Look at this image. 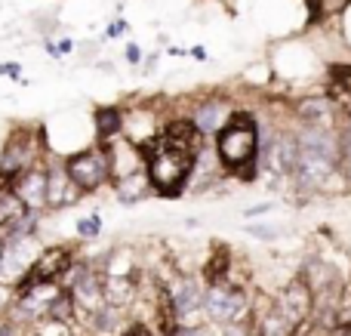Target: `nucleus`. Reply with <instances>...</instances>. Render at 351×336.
<instances>
[{
    "label": "nucleus",
    "instance_id": "a878e982",
    "mask_svg": "<svg viewBox=\"0 0 351 336\" xmlns=\"http://www.w3.org/2000/svg\"><path fill=\"white\" fill-rule=\"evenodd\" d=\"M123 336H152V331H148L145 324H133V327H130V331L123 333Z\"/></svg>",
    "mask_w": 351,
    "mask_h": 336
},
{
    "label": "nucleus",
    "instance_id": "aec40b11",
    "mask_svg": "<svg viewBox=\"0 0 351 336\" xmlns=\"http://www.w3.org/2000/svg\"><path fill=\"white\" fill-rule=\"evenodd\" d=\"M330 80H333V90L336 93H346V96H351V65L333 62V65H330Z\"/></svg>",
    "mask_w": 351,
    "mask_h": 336
},
{
    "label": "nucleus",
    "instance_id": "b1692460",
    "mask_svg": "<svg viewBox=\"0 0 351 336\" xmlns=\"http://www.w3.org/2000/svg\"><path fill=\"white\" fill-rule=\"evenodd\" d=\"M271 210H274V204H256V207L243 210V216H247V219H256V216H265V213H271Z\"/></svg>",
    "mask_w": 351,
    "mask_h": 336
},
{
    "label": "nucleus",
    "instance_id": "6ab92c4d",
    "mask_svg": "<svg viewBox=\"0 0 351 336\" xmlns=\"http://www.w3.org/2000/svg\"><path fill=\"white\" fill-rule=\"evenodd\" d=\"M243 232H247L250 238H256V241L271 244V241H278L280 235H284V228H280V226H265V222H247V226H243Z\"/></svg>",
    "mask_w": 351,
    "mask_h": 336
},
{
    "label": "nucleus",
    "instance_id": "f03ea898",
    "mask_svg": "<svg viewBox=\"0 0 351 336\" xmlns=\"http://www.w3.org/2000/svg\"><path fill=\"white\" fill-rule=\"evenodd\" d=\"M139 152L145 158V173H148V182H152V191H158L160 197H179L191 185L197 154L164 145L160 133L154 139L142 142Z\"/></svg>",
    "mask_w": 351,
    "mask_h": 336
},
{
    "label": "nucleus",
    "instance_id": "4468645a",
    "mask_svg": "<svg viewBox=\"0 0 351 336\" xmlns=\"http://www.w3.org/2000/svg\"><path fill=\"white\" fill-rule=\"evenodd\" d=\"M231 269H234V256L225 244H216L213 253L204 263V284H222L231 278Z\"/></svg>",
    "mask_w": 351,
    "mask_h": 336
},
{
    "label": "nucleus",
    "instance_id": "0eeeda50",
    "mask_svg": "<svg viewBox=\"0 0 351 336\" xmlns=\"http://www.w3.org/2000/svg\"><path fill=\"white\" fill-rule=\"evenodd\" d=\"M293 117H296L302 127H336V115H339V105L333 96H299L290 105Z\"/></svg>",
    "mask_w": 351,
    "mask_h": 336
},
{
    "label": "nucleus",
    "instance_id": "c756f323",
    "mask_svg": "<svg viewBox=\"0 0 351 336\" xmlns=\"http://www.w3.org/2000/svg\"><path fill=\"white\" fill-rule=\"evenodd\" d=\"M3 306H6V290L0 287V309H3Z\"/></svg>",
    "mask_w": 351,
    "mask_h": 336
},
{
    "label": "nucleus",
    "instance_id": "dca6fc26",
    "mask_svg": "<svg viewBox=\"0 0 351 336\" xmlns=\"http://www.w3.org/2000/svg\"><path fill=\"white\" fill-rule=\"evenodd\" d=\"M25 210H28V207H25V204L19 201L10 189L0 191V238H3V241H6V232L12 228V222H16Z\"/></svg>",
    "mask_w": 351,
    "mask_h": 336
},
{
    "label": "nucleus",
    "instance_id": "bb28decb",
    "mask_svg": "<svg viewBox=\"0 0 351 336\" xmlns=\"http://www.w3.org/2000/svg\"><path fill=\"white\" fill-rule=\"evenodd\" d=\"M123 31H127V22H114L108 28V37H117V34H123Z\"/></svg>",
    "mask_w": 351,
    "mask_h": 336
},
{
    "label": "nucleus",
    "instance_id": "423d86ee",
    "mask_svg": "<svg viewBox=\"0 0 351 336\" xmlns=\"http://www.w3.org/2000/svg\"><path fill=\"white\" fill-rule=\"evenodd\" d=\"M274 309H278L290 324L299 327V324H305V321H311V312H315V296H311L308 284H305L302 278L293 275L290 281H287V287L274 296Z\"/></svg>",
    "mask_w": 351,
    "mask_h": 336
},
{
    "label": "nucleus",
    "instance_id": "39448f33",
    "mask_svg": "<svg viewBox=\"0 0 351 336\" xmlns=\"http://www.w3.org/2000/svg\"><path fill=\"white\" fill-rule=\"evenodd\" d=\"M74 263V250L71 247H47V250L37 253L34 265L28 269V275L19 281V293L34 284H43V281H59Z\"/></svg>",
    "mask_w": 351,
    "mask_h": 336
},
{
    "label": "nucleus",
    "instance_id": "ddd939ff",
    "mask_svg": "<svg viewBox=\"0 0 351 336\" xmlns=\"http://www.w3.org/2000/svg\"><path fill=\"white\" fill-rule=\"evenodd\" d=\"M102 293H105V306H114V309H123L133 302L136 296V284L130 275H102Z\"/></svg>",
    "mask_w": 351,
    "mask_h": 336
},
{
    "label": "nucleus",
    "instance_id": "f8f14e48",
    "mask_svg": "<svg viewBox=\"0 0 351 336\" xmlns=\"http://www.w3.org/2000/svg\"><path fill=\"white\" fill-rule=\"evenodd\" d=\"M77 185L71 182V176H68L65 164H56L47 170V207L59 210V207H68V204L77 201Z\"/></svg>",
    "mask_w": 351,
    "mask_h": 336
},
{
    "label": "nucleus",
    "instance_id": "6e6552de",
    "mask_svg": "<svg viewBox=\"0 0 351 336\" xmlns=\"http://www.w3.org/2000/svg\"><path fill=\"white\" fill-rule=\"evenodd\" d=\"M10 191L25 204L28 210L47 207V170L43 167H25L10 179Z\"/></svg>",
    "mask_w": 351,
    "mask_h": 336
},
{
    "label": "nucleus",
    "instance_id": "9d476101",
    "mask_svg": "<svg viewBox=\"0 0 351 336\" xmlns=\"http://www.w3.org/2000/svg\"><path fill=\"white\" fill-rule=\"evenodd\" d=\"M62 293L59 281H43V284H34V287L22 290L19 293V315L28 321H40L47 318L49 306L56 302V296Z\"/></svg>",
    "mask_w": 351,
    "mask_h": 336
},
{
    "label": "nucleus",
    "instance_id": "393cba45",
    "mask_svg": "<svg viewBox=\"0 0 351 336\" xmlns=\"http://www.w3.org/2000/svg\"><path fill=\"white\" fill-rule=\"evenodd\" d=\"M127 59L133 62V65H136V62H142V49L136 47V43H130V47H127Z\"/></svg>",
    "mask_w": 351,
    "mask_h": 336
},
{
    "label": "nucleus",
    "instance_id": "c85d7f7f",
    "mask_svg": "<svg viewBox=\"0 0 351 336\" xmlns=\"http://www.w3.org/2000/svg\"><path fill=\"white\" fill-rule=\"evenodd\" d=\"M3 189H10V179H6V176H0V191H3Z\"/></svg>",
    "mask_w": 351,
    "mask_h": 336
},
{
    "label": "nucleus",
    "instance_id": "4be33fe9",
    "mask_svg": "<svg viewBox=\"0 0 351 336\" xmlns=\"http://www.w3.org/2000/svg\"><path fill=\"white\" fill-rule=\"evenodd\" d=\"M99 232H102V219H99V216H86V219L77 222V235H80V238H96Z\"/></svg>",
    "mask_w": 351,
    "mask_h": 336
},
{
    "label": "nucleus",
    "instance_id": "a211bd4d",
    "mask_svg": "<svg viewBox=\"0 0 351 336\" xmlns=\"http://www.w3.org/2000/svg\"><path fill=\"white\" fill-rule=\"evenodd\" d=\"M339 142H342V148H339V173H342V179H346V185L351 191V123H342L339 127Z\"/></svg>",
    "mask_w": 351,
    "mask_h": 336
},
{
    "label": "nucleus",
    "instance_id": "1a4fd4ad",
    "mask_svg": "<svg viewBox=\"0 0 351 336\" xmlns=\"http://www.w3.org/2000/svg\"><path fill=\"white\" fill-rule=\"evenodd\" d=\"M231 111H234L231 99H225V96H206V99H200V102H197L191 121H194V127H197V133L206 139V136H216L219 130L225 127V121L231 117Z\"/></svg>",
    "mask_w": 351,
    "mask_h": 336
},
{
    "label": "nucleus",
    "instance_id": "2f4dec72",
    "mask_svg": "<svg viewBox=\"0 0 351 336\" xmlns=\"http://www.w3.org/2000/svg\"><path fill=\"white\" fill-rule=\"evenodd\" d=\"M348 123H351V105H348Z\"/></svg>",
    "mask_w": 351,
    "mask_h": 336
},
{
    "label": "nucleus",
    "instance_id": "7c9ffc66",
    "mask_svg": "<svg viewBox=\"0 0 351 336\" xmlns=\"http://www.w3.org/2000/svg\"><path fill=\"white\" fill-rule=\"evenodd\" d=\"M3 247H6V241H3V238H0V253H3Z\"/></svg>",
    "mask_w": 351,
    "mask_h": 336
},
{
    "label": "nucleus",
    "instance_id": "f3484780",
    "mask_svg": "<svg viewBox=\"0 0 351 336\" xmlns=\"http://www.w3.org/2000/svg\"><path fill=\"white\" fill-rule=\"evenodd\" d=\"M121 130H123V115L117 108H99L96 111V133L102 142L114 139Z\"/></svg>",
    "mask_w": 351,
    "mask_h": 336
},
{
    "label": "nucleus",
    "instance_id": "9b49d317",
    "mask_svg": "<svg viewBox=\"0 0 351 336\" xmlns=\"http://www.w3.org/2000/svg\"><path fill=\"white\" fill-rule=\"evenodd\" d=\"M160 139H164V145L179 148V152H191V154L204 152V145H200L204 136L197 133L191 117H173V121H167L164 127H160Z\"/></svg>",
    "mask_w": 351,
    "mask_h": 336
},
{
    "label": "nucleus",
    "instance_id": "412c9836",
    "mask_svg": "<svg viewBox=\"0 0 351 336\" xmlns=\"http://www.w3.org/2000/svg\"><path fill=\"white\" fill-rule=\"evenodd\" d=\"M31 336H71V327L65 321H56V318H40L34 324V333Z\"/></svg>",
    "mask_w": 351,
    "mask_h": 336
},
{
    "label": "nucleus",
    "instance_id": "7ed1b4c3",
    "mask_svg": "<svg viewBox=\"0 0 351 336\" xmlns=\"http://www.w3.org/2000/svg\"><path fill=\"white\" fill-rule=\"evenodd\" d=\"M204 315L213 321V324L247 321V318H253V300L247 296L243 284H234V281L206 284V290H204Z\"/></svg>",
    "mask_w": 351,
    "mask_h": 336
},
{
    "label": "nucleus",
    "instance_id": "20e7f679",
    "mask_svg": "<svg viewBox=\"0 0 351 336\" xmlns=\"http://www.w3.org/2000/svg\"><path fill=\"white\" fill-rule=\"evenodd\" d=\"M65 170L71 176V182L77 185L80 191H96L102 189L105 182L111 179V154H108V145L99 142V145H90L84 152L71 154L65 160Z\"/></svg>",
    "mask_w": 351,
    "mask_h": 336
},
{
    "label": "nucleus",
    "instance_id": "5701e85b",
    "mask_svg": "<svg viewBox=\"0 0 351 336\" xmlns=\"http://www.w3.org/2000/svg\"><path fill=\"white\" fill-rule=\"evenodd\" d=\"M176 336H219L216 331H210L206 324H197V327H179Z\"/></svg>",
    "mask_w": 351,
    "mask_h": 336
},
{
    "label": "nucleus",
    "instance_id": "cd10ccee",
    "mask_svg": "<svg viewBox=\"0 0 351 336\" xmlns=\"http://www.w3.org/2000/svg\"><path fill=\"white\" fill-rule=\"evenodd\" d=\"M56 49H59V53H71V49H74V43H71V40H62Z\"/></svg>",
    "mask_w": 351,
    "mask_h": 336
},
{
    "label": "nucleus",
    "instance_id": "2eb2a0df",
    "mask_svg": "<svg viewBox=\"0 0 351 336\" xmlns=\"http://www.w3.org/2000/svg\"><path fill=\"white\" fill-rule=\"evenodd\" d=\"M114 189H117V197H121L123 204H136V201H142V197H148L152 182H148L145 170H136V173H130V176L114 179Z\"/></svg>",
    "mask_w": 351,
    "mask_h": 336
},
{
    "label": "nucleus",
    "instance_id": "f257e3e1",
    "mask_svg": "<svg viewBox=\"0 0 351 336\" xmlns=\"http://www.w3.org/2000/svg\"><path fill=\"white\" fill-rule=\"evenodd\" d=\"M216 158L219 167L228 173L250 179L259 173V121L250 111H231L225 127L216 133Z\"/></svg>",
    "mask_w": 351,
    "mask_h": 336
}]
</instances>
